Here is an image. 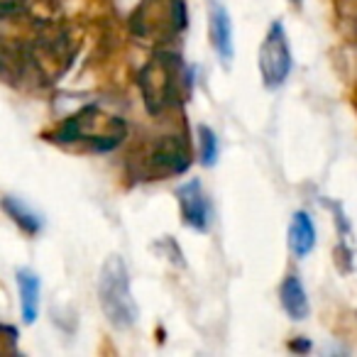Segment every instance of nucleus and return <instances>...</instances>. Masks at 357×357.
<instances>
[{
    "instance_id": "9d476101",
    "label": "nucleus",
    "mask_w": 357,
    "mask_h": 357,
    "mask_svg": "<svg viewBox=\"0 0 357 357\" xmlns=\"http://www.w3.org/2000/svg\"><path fill=\"white\" fill-rule=\"evenodd\" d=\"M289 248L296 257H308L316 248V225L306 211H296L289 223Z\"/></svg>"
},
{
    "instance_id": "0eeeda50",
    "label": "nucleus",
    "mask_w": 357,
    "mask_h": 357,
    "mask_svg": "<svg viewBox=\"0 0 357 357\" xmlns=\"http://www.w3.org/2000/svg\"><path fill=\"white\" fill-rule=\"evenodd\" d=\"M154 172L162 176H174V174H184L191 164V154L186 147L184 137H162L154 144V152L149 157Z\"/></svg>"
},
{
    "instance_id": "9b49d317",
    "label": "nucleus",
    "mask_w": 357,
    "mask_h": 357,
    "mask_svg": "<svg viewBox=\"0 0 357 357\" xmlns=\"http://www.w3.org/2000/svg\"><path fill=\"white\" fill-rule=\"evenodd\" d=\"M17 291H20V311L22 321L27 326L37 321V313H40V294L42 284L32 269H17Z\"/></svg>"
},
{
    "instance_id": "f03ea898",
    "label": "nucleus",
    "mask_w": 357,
    "mask_h": 357,
    "mask_svg": "<svg viewBox=\"0 0 357 357\" xmlns=\"http://www.w3.org/2000/svg\"><path fill=\"white\" fill-rule=\"evenodd\" d=\"M125 128L123 118L105 113L98 105H86L76 115H71L61 130L56 132L59 142H84L89 147L98 149V152H108V149L118 147L125 139Z\"/></svg>"
},
{
    "instance_id": "4468645a",
    "label": "nucleus",
    "mask_w": 357,
    "mask_h": 357,
    "mask_svg": "<svg viewBox=\"0 0 357 357\" xmlns=\"http://www.w3.org/2000/svg\"><path fill=\"white\" fill-rule=\"evenodd\" d=\"M22 6H25V0H0V10H3V15H10L13 10H20Z\"/></svg>"
},
{
    "instance_id": "423d86ee",
    "label": "nucleus",
    "mask_w": 357,
    "mask_h": 357,
    "mask_svg": "<svg viewBox=\"0 0 357 357\" xmlns=\"http://www.w3.org/2000/svg\"><path fill=\"white\" fill-rule=\"evenodd\" d=\"M176 199H178V208H181L184 223L189 225L191 230H196V233H206V230L211 228L213 211H211L208 196H206L199 178L176 186Z\"/></svg>"
},
{
    "instance_id": "6e6552de",
    "label": "nucleus",
    "mask_w": 357,
    "mask_h": 357,
    "mask_svg": "<svg viewBox=\"0 0 357 357\" xmlns=\"http://www.w3.org/2000/svg\"><path fill=\"white\" fill-rule=\"evenodd\" d=\"M208 35L215 54L228 64L233 59V20L220 0H208Z\"/></svg>"
},
{
    "instance_id": "2eb2a0df",
    "label": "nucleus",
    "mask_w": 357,
    "mask_h": 357,
    "mask_svg": "<svg viewBox=\"0 0 357 357\" xmlns=\"http://www.w3.org/2000/svg\"><path fill=\"white\" fill-rule=\"evenodd\" d=\"M296 3H301V0H296Z\"/></svg>"
},
{
    "instance_id": "ddd939ff",
    "label": "nucleus",
    "mask_w": 357,
    "mask_h": 357,
    "mask_svg": "<svg viewBox=\"0 0 357 357\" xmlns=\"http://www.w3.org/2000/svg\"><path fill=\"white\" fill-rule=\"evenodd\" d=\"M199 142H201V164L204 167H213L218 162V137L211 128L199 125Z\"/></svg>"
},
{
    "instance_id": "f8f14e48",
    "label": "nucleus",
    "mask_w": 357,
    "mask_h": 357,
    "mask_svg": "<svg viewBox=\"0 0 357 357\" xmlns=\"http://www.w3.org/2000/svg\"><path fill=\"white\" fill-rule=\"evenodd\" d=\"M3 208H6V213L10 215V218L15 220V223L20 225L25 233L35 235V233H40V230H42V218L32 208H27L25 201L13 199V196H6V201H3Z\"/></svg>"
},
{
    "instance_id": "f257e3e1",
    "label": "nucleus",
    "mask_w": 357,
    "mask_h": 357,
    "mask_svg": "<svg viewBox=\"0 0 357 357\" xmlns=\"http://www.w3.org/2000/svg\"><path fill=\"white\" fill-rule=\"evenodd\" d=\"M98 301L105 318L118 331H128L137 321V303L130 291V274L120 255H110L98 274Z\"/></svg>"
},
{
    "instance_id": "7ed1b4c3",
    "label": "nucleus",
    "mask_w": 357,
    "mask_h": 357,
    "mask_svg": "<svg viewBox=\"0 0 357 357\" xmlns=\"http://www.w3.org/2000/svg\"><path fill=\"white\" fill-rule=\"evenodd\" d=\"M178 89V59L169 52H159L142 71H139V91L144 105L152 115L162 113L174 103Z\"/></svg>"
},
{
    "instance_id": "20e7f679",
    "label": "nucleus",
    "mask_w": 357,
    "mask_h": 357,
    "mask_svg": "<svg viewBox=\"0 0 357 357\" xmlns=\"http://www.w3.org/2000/svg\"><path fill=\"white\" fill-rule=\"evenodd\" d=\"M294 69V56L291 47H289V37L284 30L282 20L272 22L259 47V74L269 91H277L287 84L289 74Z\"/></svg>"
},
{
    "instance_id": "39448f33",
    "label": "nucleus",
    "mask_w": 357,
    "mask_h": 357,
    "mask_svg": "<svg viewBox=\"0 0 357 357\" xmlns=\"http://www.w3.org/2000/svg\"><path fill=\"white\" fill-rule=\"evenodd\" d=\"M186 27L184 0H144L135 15V32L142 37L154 35L159 40L174 37Z\"/></svg>"
},
{
    "instance_id": "1a4fd4ad",
    "label": "nucleus",
    "mask_w": 357,
    "mask_h": 357,
    "mask_svg": "<svg viewBox=\"0 0 357 357\" xmlns=\"http://www.w3.org/2000/svg\"><path fill=\"white\" fill-rule=\"evenodd\" d=\"M279 301H282V308L291 321H303L308 318V296H306V289H303L301 279L296 274H289L287 279L282 282L279 287Z\"/></svg>"
}]
</instances>
